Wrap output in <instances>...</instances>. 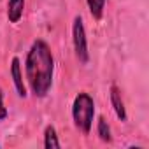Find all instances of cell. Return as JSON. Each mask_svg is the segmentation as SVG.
Listing matches in <instances>:
<instances>
[{
    "label": "cell",
    "instance_id": "6da1fadb",
    "mask_svg": "<svg viewBox=\"0 0 149 149\" xmlns=\"http://www.w3.org/2000/svg\"><path fill=\"white\" fill-rule=\"evenodd\" d=\"M54 76V58L46 40L37 39L32 42L25 60V79L30 93L35 98H44L51 91Z\"/></svg>",
    "mask_w": 149,
    "mask_h": 149
},
{
    "label": "cell",
    "instance_id": "7a4b0ae2",
    "mask_svg": "<svg viewBox=\"0 0 149 149\" xmlns=\"http://www.w3.org/2000/svg\"><path fill=\"white\" fill-rule=\"evenodd\" d=\"M72 119L76 128L83 135H88L91 132L93 119H95V102L90 93L81 91L76 95L72 102Z\"/></svg>",
    "mask_w": 149,
    "mask_h": 149
},
{
    "label": "cell",
    "instance_id": "3957f363",
    "mask_svg": "<svg viewBox=\"0 0 149 149\" xmlns=\"http://www.w3.org/2000/svg\"><path fill=\"white\" fill-rule=\"evenodd\" d=\"M72 44H74V53H76V58L79 60V63L86 65L90 61V51H88L86 28H84V21L81 16H76L72 23Z\"/></svg>",
    "mask_w": 149,
    "mask_h": 149
},
{
    "label": "cell",
    "instance_id": "277c9868",
    "mask_svg": "<svg viewBox=\"0 0 149 149\" xmlns=\"http://www.w3.org/2000/svg\"><path fill=\"white\" fill-rule=\"evenodd\" d=\"M11 76H13V83H14V88L18 91V95L21 98H26V86L23 83V72H21V61L18 56H14L11 60Z\"/></svg>",
    "mask_w": 149,
    "mask_h": 149
},
{
    "label": "cell",
    "instance_id": "5b68a950",
    "mask_svg": "<svg viewBox=\"0 0 149 149\" xmlns=\"http://www.w3.org/2000/svg\"><path fill=\"white\" fill-rule=\"evenodd\" d=\"M109 95H111V105H112L118 119L119 121H126V109H125V102H123V97H121V90L116 84H112Z\"/></svg>",
    "mask_w": 149,
    "mask_h": 149
},
{
    "label": "cell",
    "instance_id": "8992f818",
    "mask_svg": "<svg viewBox=\"0 0 149 149\" xmlns=\"http://www.w3.org/2000/svg\"><path fill=\"white\" fill-rule=\"evenodd\" d=\"M25 11V0H9L7 2V19L9 23H19Z\"/></svg>",
    "mask_w": 149,
    "mask_h": 149
},
{
    "label": "cell",
    "instance_id": "52a82bcc",
    "mask_svg": "<svg viewBox=\"0 0 149 149\" xmlns=\"http://www.w3.org/2000/svg\"><path fill=\"white\" fill-rule=\"evenodd\" d=\"M44 147L46 149H58V147H61V144L58 140L56 128L53 125H47L46 130H44Z\"/></svg>",
    "mask_w": 149,
    "mask_h": 149
},
{
    "label": "cell",
    "instance_id": "ba28073f",
    "mask_svg": "<svg viewBox=\"0 0 149 149\" xmlns=\"http://www.w3.org/2000/svg\"><path fill=\"white\" fill-rule=\"evenodd\" d=\"M86 4H88V11H90L91 18L95 21H100L104 18V11H105L107 0H86Z\"/></svg>",
    "mask_w": 149,
    "mask_h": 149
},
{
    "label": "cell",
    "instance_id": "9c48e42d",
    "mask_svg": "<svg viewBox=\"0 0 149 149\" xmlns=\"http://www.w3.org/2000/svg\"><path fill=\"white\" fill-rule=\"evenodd\" d=\"M97 133H98V137H100V140L102 142H112V135H111V126H109V123L105 121V118L104 116H100L98 118V121H97Z\"/></svg>",
    "mask_w": 149,
    "mask_h": 149
},
{
    "label": "cell",
    "instance_id": "30bf717a",
    "mask_svg": "<svg viewBox=\"0 0 149 149\" xmlns=\"http://www.w3.org/2000/svg\"><path fill=\"white\" fill-rule=\"evenodd\" d=\"M7 109H6V105H4V93H2V90H0V121H4L6 118H7Z\"/></svg>",
    "mask_w": 149,
    "mask_h": 149
}]
</instances>
